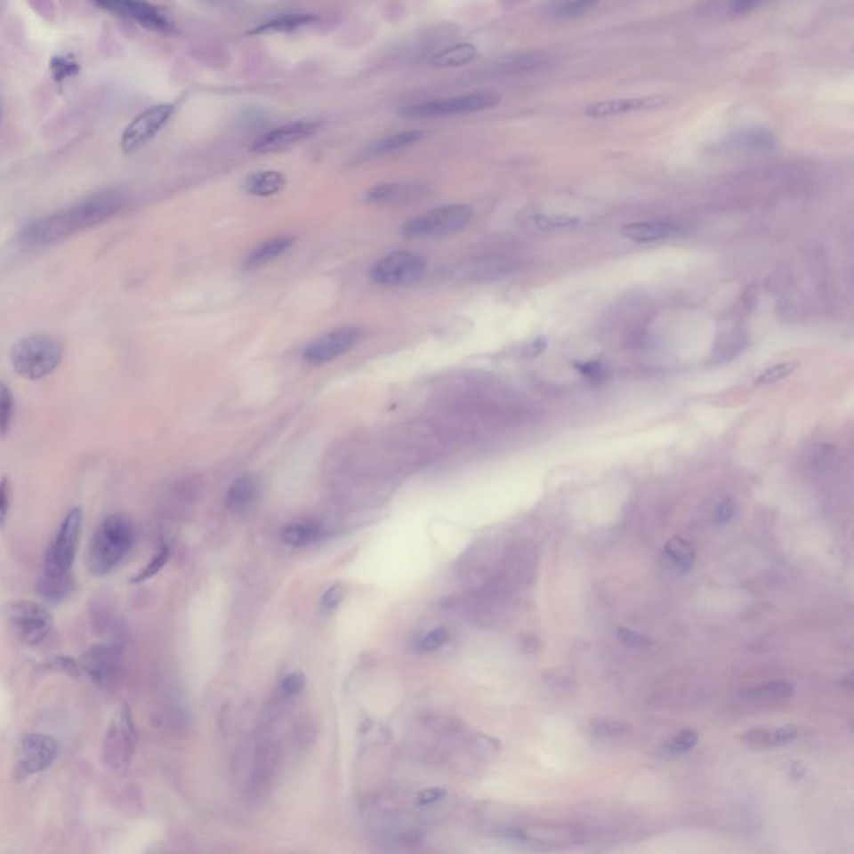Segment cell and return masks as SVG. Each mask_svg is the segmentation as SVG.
Segmentation results:
<instances>
[{"mask_svg": "<svg viewBox=\"0 0 854 854\" xmlns=\"http://www.w3.org/2000/svg\"><path fill=\"white\" fill-rule=\"evenodd\" d=\"M80 669L101 688L110 686L119 673L120 654L117 648L99 644L85 651L80 659Z\"/></svg>", "mask_w": 854, "mask_h": 854, "instance_id": "obj_14", "label": "cell"}, {"mask_svg": "<svg viewBox=\"0 0 854 854\" xmlns=\"http://www.w3.org/2000/svg\"><path fill=\"white\" fill-rule=\"evenodd\" d=\"M322 127H324V124L319 120H295V122L280 125L278 129H272L264 135H261L251 147V152H254V154H276V152L287 150V149L310 139L312 135L319 133Z\"/></svg>", "mask_w": 854, "mask_h": 854, "instance_id": "obj_11", "label": "cell"}, {"mask_svg": "<svg viewBox=\"0 0 854 854\" xmlns=\"http://www.w3.org/2000/svg\"><path fill=\"white\" fill-rule=\"evenodd\" d=\"M125 199L117 190L99 192L77 205L47 215L32 222L24 230V239L30 244H51L74 236L85 229L99 226L114 217L124 207Z\"/></svg>", "mask_w": 854, "mask_h": 854, "instance_id": "obj_1", "label": "cell"}, {"mask_svg": "<svg viewBox=\"0 0 854 854\" xmlns=\"http://www.w3.org/2000/svg\"><path fill=\"white\" fill-rule=\"evenodd\" d=\"M680 230L681 227L676 226L674 222L656 221V222H634V224H627V226L621 229V234H623L624 238H627V239L646 244V242H657V240L673 238V236L678 234Z\"/></svg>", "mask_w": 854, "mask_h": 854, "instance_id": "obj_19", "label": "cell"}, {"mask_svg": "<svg viewBox=\"0 0 854 854\" xmlns=\"http://www.w3.org/2000/svg\"><path fill=\"white\" fill-rule=\"evenodd\" d=\"M737 144L743 147H753V149H768V147H773L774 139L771 133L754 131V133H741L737 137Z\"/></svg>", "mask_w": 854, "mask_h": 854, "instance_id": "obj_39", "label": "cell"}, {"mask_svg": "<svg viewBox=\"0 0 854 854\" xmlns=\"http://www.w3.org/2000/svg\"><path fill=\"white\" fill-rule=\"evenodd\" d=\"M534 222L543 230H552V229H568V227L577 226L581 222V219L573 217V215L547 214V215H536Z\"/></svg>", "mask_w": 854, "mask_h": 854, "instance_id": "obj_32", "label": "cell"}, {"mask_svg": "<svg viewBox=\"0 0 854 854\" xmlns=\"http://www.w3.org/2000/svg\"><path fill=\"white\" fill-rule=\"evenodd\" d=\"M796 369H798V364H796V362H781V364H776L773 367L766 369V371L761 374L760 377L756 379V383L761 384V386L774 384V383H777V381H783V379L789 377Z\"/></svg>", "mask_w": 854, "mask_h": 854, "instance_id": "obj_34", "label": "cell"}, {"mask_svg": "<svg viewBox=\"0 0 854 854\" xmlns=\"http://www.w3.org/2000/svg\"><path fill=\"white\" fill-rule=\"evenodd\" d=\"M259 494V484L251 476H242L234 480L227 491V507L234 512H242L247 507L253 506L254 501Z\"/></svg>", "mask_w": 854, "mask_h": 854, "instance_id": "obj_24", "label": "cell"}, {"mask_svg": "<svg viewBox=\"0 0 854 854\" xmlns=\"http://www.w3.org/2000/svg\"><path fill=\"white\" fill-rule=\"evenodd\" d=\"M59 751L60 746L52 736L39 733L27 734L17 749L13 777L17 781H22L49 769L59 758Z\"/></svg>", "mask_w": 854, "mask_h": 854, "instance_id": "obj_7", "label": "cell"}, {"mask_svg": "<svg viewBox=\"0 0 854 854\" xmlns=\"http://www.w3.org/2000/svg\"><path fill=\"white\" fill-rule=\"evenodd\" d=\"M360 329L358 327H339L331 333L320 335L304 350V359L309 364H326L341 358L359 342Z\"/></svg>", "mask_w": 854, "mask_h": 854, "instance_id": "obj_13", "label": "cell"}, {"mask_svg": "<svg viewBox=\"0 0 854 854\" xmlns=\"http://www.w3.org/2000/svg\"><path fill=\"white\" fill-rule=\"evenodd\" d=\"M13 398L11 389L0 383V438L5 436L12 423Z\"/></svg>", "mask_w": 854, "mask_h": 854, "instance_id": "obj_33", "label": "cell"}, {"mask_svg": "<svg viewBox=\"0 0 854 854\" xmlns=\"http://www.w3.org/2000/svg\"><path fill=\"white\" fill-rule=\"evenodd\" d=\"M800 737V729L793 726L783 728H756L743 734V743L753 749H771L776 746H785Z\"/></svg>", "mask_w": 854, "mask_h": 854, "instance_id": "obj_18", "label": "cell"}, {"mask_svg": "<svg viewBox=\"0 0 854 854\" xmlns=\"http://www.w3.org/2000/svg\"><path fill=\"white\" fill-rule=\"evenodd\" d=\"M173 104H159V106L150 107L141 116L129 124V127L124 131L120 147L125 154H131L133 150L146 146L149 141H152L160 129L169 122L173 117Z\"/></svg>", "mask_w": 854, "mask_h": 854, "instance_id": "obj_12", "label": "cell"}, {"mask_svg": "<svg viewBox=\"0 0 854 854\" xmlns=\"http://www.w3.org/2000/svg\"><path fill=\"white\" fill-rule=\"evenodd\" d=\"M669 102H671V97H666V95H646V97L602 101V102L587 106L586 116L587 117H592V119H604V117H614V116H621V114L656 110V109L667 106Z\"/></svg>", "mask_w": 854, "mask_h": 854, "instance_id": "obj_16", "label": "cell"}, {"mask_svg": "<svg viewBox=\"0 0 854 854\" xmlns=\"http://www.w3.org/2000/svg\"><path fill=\"white\" fill-rule=\"evenodd\" d=\"M447 640H449L447 629L436 627V629L429 631L426 636L421 640V642H419V649L424 651V653H434V651H438L439 648H442V646L447 642Z\"/></svg>", "mask_w": 854, "mask_h": 854, "instance_id": "obj_36", "label": "cell"}, {"mask_svg": "<svg viewBox=\"0 0 854 854\" xmlns=\"http://www.w3.org/2000/svg\"><path fill=\"white\" fill-rule=\"evenodd\" d=\"M746 697L756 701H774V699H786L794 694V684L789 681H771L766 684L756 686L746 691Z\"/></svg>", "mask_w": 854, "mask_h": 854, "instance_id": "obj_28", "label": "cell"}, {"mask_svg": "<svg viewBox=\"0 0 854 854\" xmlns=\"http://www.w3.org/2000/svg\"><path fill=\"white\" fill-rule=\"evenodd\" d=\"M423 137H424V133L421 131H402V133H391V135L383 137L381 141L374 142L373 146L369 147V156H384V154L396 152L400 149L414 146Z\"/></svg>", "mask_w": 854, "mask_h": 854, "instance_id": "obj_27", "label": "cell"}, {"mask_svg": "<svg viewBox=\"0 0 854 854\" xmlns=\"http://www.w3.org/2000/svg\"><path fill=\"white\" fill-rule=\"evenodd\" d=\"M474 217V209L466 204L440 205L429 213L415 215L402 227V234L411 239L446 238L469 226Z\"/></svg>", "mask_w": 854, "mask_h": 854, "instance_id": "obj_4", "label": "cell"}, {"mask_svg": "<svg viewBox=\"0 0 854 854\" xmlns=\"http://www.w3.org/2000/svg\"><path fill=\"white\" fill-rule=\"evenodd\" d=\"M446 796V791L440 789V787H427L424 789L421 794H419V804L423 806H427V804H432V802H438V801L442 800Z\"/></svg>", "mask_w": 854, "mask_h": 854, "instance_id": "obj_47", "label": "cell"}, {"mask_svg": "<svg viewBox=\"0 0 854 854\" xmlns=\"http://www.w3.org/2000/svg\"><path fill=\"white\" fill-rule=\"evenodd\" d=\"M293 238H276V239L267 240L264 244L257 246L253 249L249 255L244 261V269L246 270H255L259 267L267 266L272 261H276L282 254L287 253L293 246Z\"/></svg>", "mask_w": 854, "mask_h": 854, "instance_id": "obj_20", "label": "cell"}, {"mask_svg": "<svg viewBox=\"0 0 854 854\" xmlns=\"http://www.w3.org/2000/svg\"><path fill=\"white\" fill-rule=\"evenodd\" d=\"M286 184V177L278 171H262L251 173L244 182V189L254 197H270L280 192Z\"/></svg>", "mask_w": 854, "mask_h": 854, "instance_id": "obj_23", "label": "cell"}, {"mask_svg": "<svg viewBox=\"0 0 854 854\" xmlns=\"http://www.w3.org/2000/svg\"><path fill=\"white\" fill-rule=\"evenodd\" d=\"M600 0H556L551 5V12L560 19H573L591 12Z\"/></svg>", "mask_w": 854, "mask_h": 854, "instance_id": "obj_30", "label": "cell"}, {"mask_svg": "<svg viewBox=\"0 0 854 854\" xmlns=\"http://www.w3.org/2000/svg\"><path fill=\"white\" fill-rule=\"evenodd\" d=\"M426 194V187L421 184L391 182V184L374 186L367 192L366 199L375 205H400V204H411L415 200L423 199Z\"/></svg>", "mask_w": 854, "mask_h": 854, "instance_id": "obj_17", "label": "cell"}, {"mask_svg": "<svg viewBox=\"0 0 854 854\" xmlns=\"http://www.w3.org/2000/svg\"><path fill=\"white\" fill-rule=\"evenodd\" d=\"M5 617L19 636L28 646H36L45 640L52 629L49 611L34 600H15L5 608Z\"/></svg>", "mask_w": 854, "mask_h": 854, "instance_id": "obj_8", "label": "cell"}, {"mask_svg": "<svg viewBox=\"0 0 854 854\" xmlns=\"http://www.w3.org/2000/svg\"><path fill=\"white\" fill-rule=\"evenodd\" d=\"M9 506H11V487H9V480L2 479L0 480V526L4 524V520L7 518Z\"/></svg>", "mask_w": 854, "mask_h": 854, "instance_id": "obj_45", "label": "cell"}, {"mask_svg": "<svg viewBox=\"0 0 854 854\" xmlns=\"http://www.w3.org/2000/svg\"><path fill=\"white\" fill-rule=\"evenodd\" d=\"M80 529H82V511L80 507H74L62 520L52 544L47 549L45 560H44V574H51V576L70 574L72 564L77 554V546H79Z\"/></svg>", "mask_w": 854, "mask_h": 854, "instance_id": "obj_6", "label": "cell"}, {"mask_svg": "<svg viewBox=\"0 0 854 854\" xmlns=\"http://www.w3.org/2000/svg\"><path fill=\"white\" fill-rule=\"evenodd\" d=\"M93 2L95 5L110 12L127 15L150 30H167L171 27L167 17L146 0H93Z\"/></svg>", "mask_w": 854, "mask_h": 854, "instance_id": "obj_15", "label": "cell"}, {"mask_svg": "<svg viewBox=\"0 0 854 854\" xmlns=\"http://www.w3.org/2000/svg\"><path fill=\"white\" fill-rule=\"evenodd\" d=\"M167 560H169V547H162L159 554L154 556L146 568L133 577V583H144L147 579H150L152 576H156L165 566Z\"/></svg>", "mask_w": 854, "mask_h": 854, "instance_id": "obj_37", "label": "cell"}, {"mask_svg": "<svg viewBox=\"0 0 854 854\" xmlns=\"http://www.w3.org/2000/svg\"><path fill=\"white\" fill-rule=\"evenodd\" d=\"M574 369L579 371L587 379L591 381H600L606 377V367L598 362V360H589V362H574Z\"/></svg>", "mask_w": 854, "mask_h": 854, "instance_id": "obj_42", "label": "cell"}, {"mask_svg": "<svg viewBox=\"0 0 854 854\" xmlns=\"http://www.w3.org/2000/svg\"><path fill=\"white\" fill-rule=\"evenodd\" d=\"M324 536L322 526L314 520H301L286 526L280 531V539L284 544L293 547H306L316 544Z\"/></svg>", "mask_w": 854, "mask_h": 854, "instance_id": "obj_21", "label": "cell"}, {"mask_svg": "<svg viewBox=\"0 0 854 854\" xmlns=\"http://www.w3.org/2000/svg\"><path fill=\"white\" fill-rule=\"evenodd\" d=\"M319 19L312 13H291V15H282L274 20H269L262 26L255 27L251 30L254 36H269V34H286V32H294L304 27L314 26L318 24Z\"/></svg>", "mask_w": 854, "mask_h": 854, "instance_id": "obj_22", "label": "cell"}, {"mask_svg": "<svg viewBox=\"0 0 854 854\" xmlns=\"http://www.w3.org/2000/svg\"><path fill=\"white\" fill-rule=\"evenodd\" d=\"M736 511H737V503L734 501L733 497L724 499L720 506H718V509L714 511V518H713L714 524H716V526L728 524L729 520H733Z\"/></svg>", "mask_w": 854, "mask_h": 854, "instance_id": "obj_43", "label": "cell"}, {"mask_svg": "<svg viewBox=\"0 0 854 854\" xmlns=\"http://www.w3.org/2000/svg\"><path fill=\"white\" fill-rule=\"evenodd\" d=\"M478 57V49L472 44H457L434 53L431 66L436 68H454L471 64Z\"/></svg>", "mask_w": 854, "mask_h": 854, "instance_id": "obj_25", "label": "cell"}, {"mask_svg": "<svg viewBox=\"0 0 854 854\" xmlns=\"http://www.w3.org/2000/svg\"><path fill=\"white\" fill-rule=\"evenodd\" d=\"M426 261L409 251H396L387 254L374 266V282L381 286H413L426 276Z\"/></svg>", "mask_w": 854, "mask_h": 854, "instance_id": "obj_9", "label": "cell"}, {"mask_svg": "<svg viewBox=\"0 0 854 854\" xmlns=\"http://www.w3.org/2000/svg\"><path fill=\"white\" fill-rule=\"evenodd\" d=\"M135 749V728L129 707H120L107 728L102 743V760L112 769H122L133 758Z\"/></svg>", "mask_w": 854, "mask_h": 854, "instance_id": "obj_10", "label": "cell"}, {"mask_svg": "<svg viewBox=\"0 0 854 854\" xmlns=\"http://www.w3.org/2000/svg\"><path fill=\"white\" fill-rule=\"evenodd\" d=\"M667 558L682 571L691 569L694 564V551L691 544L682 537H673L665 547Z\"/></svg>", "mask_w": 854, "mask_h": 854, "instance_id": "obj_29", "label": "cell"}, {"mask_svg": "<svg viewBox=\"0 0 854 854\" xmlns=\"http://www.w3.org/2000/svg\"><path fill=\"white\" fill-rule=\"evenodd\" d=\"M547 349V339L546 337H537L531 341L528 346L524 347L522 350V356L528 358V359H534V358H539L544 350Z\"/></svg>", "mask_w": 854, "mask_h": 854, "instance_id": "obj_46", "label": "cell"}, {"mask_svg": "<svg viewBox=\"0 0 854 854\" xmlns=\"http://www.w3.org/2000/svg\"><path fill=\"white\" fill-rule=\"evenodd\" d=\"M617 638L626 644L629 648H634V649H646V648H651L653 646V640L644 636V634H640L629 627H617Z\"/></svg>", "mask_w": 854, "mask_h": 854, "instance_id": "obj_38", "label": "cell"}, {"mask_svg": "<svg viewBox=\"0 0 854 854\" xmlns=\"http://www.w3.org/2000/svg\"><path fill=\"white\" fill-rule=\"evenodd\" d=\"M342 600H344V587L339 586V584L329 587L320 600V611L322 613H333L334 609H337V606L342 602Z\"/></svg>", "mask_w": 854, "mask_h": 854, "instance_id": "obj_41", "label": "cell"}, {"mask_svg": "<svg viewBox=\"0 0 854 854\" xmlns=\"http://www.w3.org/2000/svg\"><path fill=\"white\" fill-rule=\"evenodd\" d=\"M133 544V522L124 514H112L97 528L89 547V569L97 576L114 571Z\"/></svg>", "mask_w": 854, "mask_h": 854, "instance_id": "obj_2", "label": "cell"}, {"mask_svg": "<svg viewBox=\"0 0 854 854\" xmlns=\"http://www.w3.org/2000/svg\"><path fill=\"white\" fill-rule=\"evenodd\" d=\"M591 729L598 737H619L631 731V726L626 721L621 720H594L591 722Z\"/></svg>", "mask_w": 854, "mask_h": 854, "instance_id": "obj_31", "label": "cell"}, {"mask_svg": "<svg viewBox=\"0 0 854 854\" xmlns=\"http://www.w3.org/2000/svg\"><path fill=\"white\" fill-rule=\"evenodd\" d=\"M51 68H52L53 77L57 82H62L66 77H70V76H76L79 72V66L72 60V59H67V57H55L51 62Z\"/></svg>", "mask_w": 854, "mask_h": 854, "instance_id": "obj_40", "label": "cell"}, {"mask_svg": "<svg viewBox=\"0 0 854 854\" xmlns=\"http://www.w3.org/2000/svg\"><path fill=\"white\" fill-rule=\"evenodd\" d=\"M696 745H697V733L691 731V729H686V731L678 734V736L667 745L666 754L667 756L684 754V753L691 751Z\"/></svg>", "mask_w": 854, "mask_h": 854, "instance_id": "obj_35", "label": "cell"}, {"mask_svg": "<svg viewBox=\"0 0 854 854\" xmlns=\"http://www.w3.org/2000/svg\"><path fill=\"white\" fill-rule=\"evenodd\" d=\"M766 0H733L731 4V12L733 13H747L754 9H758L761 4H764Z\"/></svg>", "mask_w": 854, "mask_h": 854, "instance_id": "obj_48", "label": "cell"}, {"mask_svg": "<svg viewBox=\"0 0 854 854\" xmlns=\"http://www.w3.org/2000/svg\"><path fill=\"white\" fill-rule=\"evenodd\" d=\"M72 589H74L72 574L51 576V574L42 573L39 583H37V592H39L40 598L49 600V602H59V600H66V598H68V594L72 592Z\"/></svg>", "mask_w": 854, "mask_h": 854, "instance_id": "obj_26", "label": "cell"}, {"mask_svg": "<svg viewBox=\"0 0 854 854\" xmlns=\"http://www.w3.org/2000/svg\"><path fill=\"white\" fill-rule=\"evenodd\" d=\"M306 686V678L301 673H293L286 680L282 681V691L289 696L299 694Z\"/></svg>", "mask_w": 854, "mask_h": 854, "instance_id": "obj_44", "label": "cell"}, {"mask_svg": "<svg viewBox=\"0 0 854 854\" xmlns=\"http://www.w3.org/2000/svg\"><path fill=\"white\" fill-rule=\"evenodd\" d=\"M62 356V342L45 334L24 337L11 349V362L15 373L30 381H39L52 374L60 364Z\"/></svg>", "mask_w": 854, "mask_h": 854, "instance_id": "obj_3", "label": "cell"}, {"mask_svg": "<svg viewBox=\"0 0 854 854\" xmlns=\"http://www.w3.org/2000/svg\"><path fill=\"white\" fill-rule=\"evenodd\" d=\"M501 97L495 93H474L451 97V99H438L427 101L415 106L402 109V116L414 119H440V117H453V116H466L474 112H482L487 109L499 106Z\"/></svg>", "mask_w": 854, "mask_h": 854, "instance_id": "obj_5", "label": "cell"}]
</instances>
